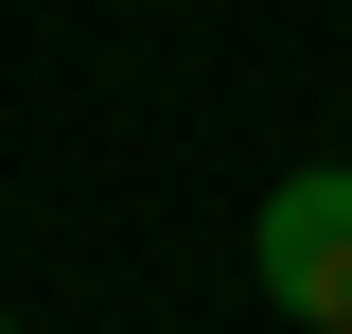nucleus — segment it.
Here are the masks:
<instances>
[{"label":"nucleus","mask_w":352,"mask_h":334,"mask_svg":"<svg viewBox=\"0 0 352 334\" xmlns=\"http://www.w3.org/2000/svg\"><path fill=\"white\" fill-rule=\"evenodd\" d=\"M0 334H18V299H0Z\"/></svg>","instance_id":"nucleus-2"},{"label":"nucleus","mask_w":352,"mask_h":334,"mask_svg":"<svg viewBox=\"0 0 352 334\" xmlns=\"http://www.w3.org/2000/svg\"><path fill=\"white\" fill-rule=\"evenodd\" d=\"M247 282L282 299L300 334H352V159H317V176H282V194L247 211Z\"/></svg>","instance_id":"nucleus-1"}]
</instances>
